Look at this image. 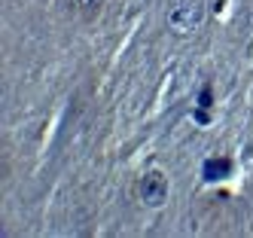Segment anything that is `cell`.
Listing matches in <instances>:
<instances>
[{
	"label": "cell",
	"mask_w": 253,
	"mask_h": 238,
	"mask_svg": "<svg viewBox=\"0 0 253 238\" xmlns=\"http://www.w3.org/2000/svg\"><path fill=\"white\" fill-rule=\"evenodd\" d=\"M208 18L205 0H168L165 6V25L174 37H192Z\"/></svg>",
	"instance_id": "1"
},
{
	"label": "cell",
	"mask_w": 253,
	"mask_h": 238,
	"mask_svg": "<svg viewBox=\"0 0 253 238\" xmlns=\"http://www.w3.org/2000/svg\"><path fill=\"white\" fill-rule=\"evenodd\" d=\"M168 192H171V183H168L165 171H159V168L147 171V174L137 180V198L147 208H162L168 201Z\"/></svg>",
	"instance_id": "2"
},
{
	"label": "cell",
	"mask_w": 253,
	"mask_h": 238,
	"mask_svg": "<svg viewBox=\"0 0 253 238\" xmlns=\"http://www.w3.org/2000/svg\"><path fill=\"white\" fill-rule=\"evenodd\" d=\"M67 6V12L77 18V22H95V18L104 12L107 0H61Z\"/></svg>",
	"instance_id": "3"
},
{
	"label": "cell",
	"mask_w": 253,
	"mask_h": 238,
	"mask_svg": "<svg viewBox=\"0 0 253 238\" xmlns=\"http://www.w3.org/2000/svg\"><path fill=\"white\" fill-rule=\"evenodd\" d=\"M202 174H205V180H223V177H229L232 174V159H226V156H211V159H205Z\"/></svg>",
	"instance_id": "4"
},
{
	"label": "cell",
	"mask_w": 253,
	"mask_h": 238,
	"mask_svg": "<svg viewBox=\"0 0 253 238\" xmlns=\"http://www.w3.org/2000/svg\"><path fill=\"white\" fill-rule=\"evenodd\" d=\"M198 104H202V107H211V104H213V101H211V86L202 89V95H198Z\"/></svg>",
	"instance_id": "5"
}]
</instances>
